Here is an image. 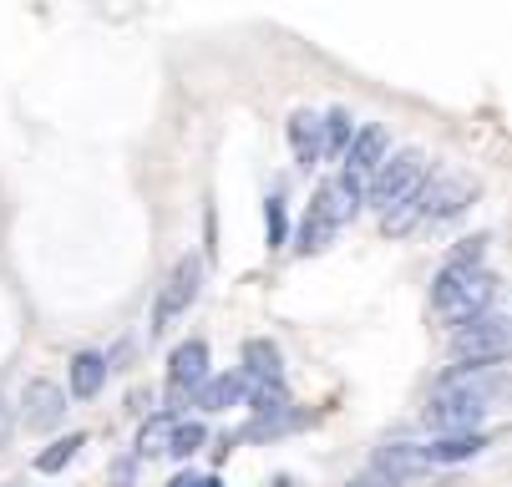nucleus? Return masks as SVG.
I'll list each match as a JSON object with an SVG mask.
<instances>
[{
  "mask_svg": "<svg viewBox=\"0 0 512 487\" xmlns=\"http://www.w3.org/2000/svg\"><path fill=\"white\" fill-rule=\"evenodd\" d=\"M386 153H391V132H386L381 122H365V127H355V132H350V148H345V173H350V178H360V173H376V168L386 163Z\"/></svg>",
  "mask_w": 512,
  "mask_h": 487,
  "instance_id": "nucleus-9",
  "label": "nucleus"
},
{
  "mask_svg": "<svg viewBox=\"0 0 512 487\" xmlns=\"http://www.w3.org/2000/svg\"><path fill=\"white\" fill-rule=\"evenodd\" d=\"M6 442H11V406L0 401V447H6Z\"/></svg>",
  "mask_w": 512,
  "mask_h": 487,
  "instance_id": "nucleus-27",
  "label": "nucleus"
},
{
  "mask_svg": "<svg viewBox=\"0 0 512 487\" xmlns=\"http://www.w3.org/2000/svg\"><path fill=\"white\" fill-rule=\"evenodd\" d=\"M421 224V188L401 203V208H391V214H381V234L386 239H401V234H411Z\"/></svg>",
  "mask_w": 512,
  "mask_h": 487,
  "instance_id": "nucleus-20",
  "label": "nucleus"
},
{
  "mask_svg": "<svg viewBox=\"0 0 512 487\" xmlns=\"http://www.w3.org/2000/svg\"><path fill=\"white\" fill-rule=\"evenodd\" d=\"M345 487H401V482H391V477H381V472H360V477H350Z\"/></svg>",
  "mask_w": 512,
  "mask_h": 487,
  "instance_id": "nucleus-25",
  "label": "nucleus"
},
{
  "mask_svg": "<svg viewBox=\"0 0 512 487\" xmlns=\"http://www.w3.org/2000/svg\"><path fill=\"white\" fill-rule=\"evenodd\" d=\"M507 345H512V330H507V315L502 310L477 315L462 330H452V356L467 361V366H477V361H507Z\"/></svg>",
  "mask_w": 512,
  "mask_h": 487,
  "instance_id": "nucleus-5",
  "label": "nucleus"
},
{
  "mask_svg": "<svg viewBox=\"0 0 512 487\" xmlns=\"http://www.w3.org/2000/svg\"><path fill=\"white\" fill-rule=\"evenodd\" d=\"M244 401L254 406V416H279V411H289V386L284 381H259V386L244 391Z\"/></svg>",
  "mask_w": 512,
  "mask_h": 487,
  "instance_id": "nucleus-19",
  "label": "nucleus"
},
{
  "mask_svg": "<svg viewBox=\"0 0 512 487\" xmlns=\"http://www.w3.org/2000/svg\"><path fill=\"white\" fill-rule=\"evenodd\" d=\"M431 178V163H426V153L421 148H401V153H391L381 168H376V178H371V208L376 214H391V208H401L421 183Z\"/></svg>",
  "mask_w": 512,
  "mask_h": 487,
  "instance_id": "nucleus-3",
  "label": "nucleus"
},
{
  "mask_svg": "<svg viewBox=\"0 0 512 487\" xmlns=\"http://www.w3.org/2000/svg\"><path fill=\"white\" fill-rule=\"evenodd\" d=\"M350 112L345 107H335L330 117H320V158H345V148H350Z\"/></svg>",
  "mask_w": 512,
  "mask_h": 487,
  "instance_id": "nucleus-18",
  "label": "nucleus"
},
{
  "mask_svg": "<svg viewBox=\"0 0 512 487\" xmlns=\"http://www.w3.org/2000/svg\"><path fill=\"white\" fill-rule=\"evenodd\" d=\"M203 381H208V345L203 340L173 345V356H168V396H173V406L193 401Z\"/></svg>",
  "mask_w": 512,
  "mask_h": 487,
  "instance_id": "nucleus-7",
  "label": "nucleus"
},
{
  "mask_svg": "<svg viewBox=\"0 0 512 487\" xmlns=\"http://www.w3.org/2000/svg\"><path fill=\"white\" fill-rule=\"evenodd\" d=\"M153 406V391H132V411H148Z\"/></svg>",
  "mask_w": 512,
  "mask_h": 487,
  "instance_id": "nucleus-28",
  "label": "nucleus"
},
{
  "mask_svg": "<svg viewBox=\"0 0 512 487\" xmlns=\"http://www.w3.org/2000/svg\"><path fill=\"white\" fill-rule=\"evenodd\" d=\"M492 447V437L477 427V432H447V437H431L426 447H421V457H426V467H452V462H472L477 452H487Z\"/></svg>",
  "mask_w": 512,
  "mask_h": 487,
  "instance_id": "nucleus-10",
  "label": "nucleus"
},
{
  "mask_svg": "<svg viewBox=\"0 0 512 487\" xmlns=\"http://www.w3.org/2000/svg\"><path fill=\"white\" fill-rule=\"evenodd\" d=\"M289 239V214H284V198H269L264 203V244L279 249Z\"/></svg>",
  "mask_w": 512,
  "mask_h": 487,
  "instance_id": "nucleus-24",
  "label": "nucleus"
},
{
  "mask_svg": "<svg viewBox=\"0 0 512 487\" xmlns=\"http://www.w3.org/2000/svg\"><path fill=\"white\" fill-rule=\"evenodd\" d=\"M502 401H507V361H477V366L457 361L452 371L436 376L421 422L436 437H447V432H477V422H482L487 411H502Z\"/></svg>",
  "mask_w": 512,
  "mask_h": 487,
  "instance_id": "nucleus-1",
  "label": "nucleus"
},
{
  "mask_svg": "<svg viewBox=\"0 0 512 487\" xmlns=\"http://www.w3.org/2000/svg\"><path fill=\"white\" fill-rule=\"evenodd\" d=\"M289 148H295V163L300 168H315L320 163V117L310 107H300L289 117Z\"/></svg>",
  "mask_w": 512,
  "mask_h": 487,
  "instance_id": "nucleus-14",
  "label": "nucleus"
},
{
  "mask_svg": "<svg viewBox=\"0 0 512 487\" xmlns=\"http://www.w3.org/2000/svg\"><path fill=\"white\" fill-rule=\"evenodd\" d=\"M249 386H259V381H284V356H279V345L269 340V335H254V340H244V371H239Z\"/></svg>",
  "mask_w": 512,
  "mask_h": 487,
  "instance_id": "nucleus-11",
  "label": "nucleus"
},
{
  "mask_svg": "<svg viewBox=\"0 0 512 487\" xmlns=\"http://www.w3.org/2000/svg\"><path fill=\"white\" fill-rule=\"evenodd\" d=\"M168 487H178V482H168Z\"/></svg>",
  "mask_w": 512,
  "mask_h": 487,
  "instance_id": "nucleus-29",
  "label": "nucleus"
},
{
  "mask_svg": "<svg viewBox=\"0 0 512 487\" xmlns=\"http://www.w3.org/2000/svg\"><path fill=\"white\" fill-rule=\"evenodd\" d=\"M198 290H203V259H198V254H183V259L173 264V274H168V285L158 290V305H153V335H168V330L193 310Z\"/></svg>",
  "mask_w": 512,
  "mask_h": 487,
  "instance_id": "nucleus-4",
  "label": "nucleus"
},
{
  "mask_svg": "<svg viewBox=\"0 0 512 487\" xmlns=\"http://www.w3.org/2000/svg\"><path fill=\"white\" fill-rule=\"evenodd\" d=\"M371 472H381V477H391V482H406V477H421L426 472V457H421V447H411V442H386L381 452H376V467Z\"/></svg>",
  "mask_w": 512,
  "mask_h": 487,
  "instance_id": "nucleus-13",
  "label": "nucleus"
},
{
  "mask_svg": "<svg viewBox=\"0 0 512 487\" xmlns=\"http://www.w3.org/2000/svg\"><path fill=\"white\" fill-rule=\"evenodd\" d=\"M487 244H492L487 234H472V239H462V244L447 254V264H452V269H482V259H487Z\"/></svg>",
  "mask_w": 512,
  "mask_h": 487,
  "instance_id": "nucleus-23",
  "label": "nucleus"
},
{
  "mask_svg": "<svg viewBox=\"0 0 512 487\" xmlns=\"http://www.w3.org/2000/svg\"><path fill=\"white\" fill-rule=\"evenodd\" d=\"M360 203H365L360 178H350V173L325 178V183L315 188L310 208H305L300 229H295V254H305V259H310V254H325V249L340 239V229L360 214Z\"/></svg>",
  "mask_w": 512,
  "mask_h": 487,
  "instance_id": "nucleus-2",
  "label": "nucleus"
},
{
  "mask_svg": "<svg viewBox=\"0 0 512 487\" xmlns=\"http://www.w3.org/2000/svg\"><path fill=\"white\" fill-rule=\"evenodd\" d=\"M21 422H26V432H56L61 422H66V391L56 386V381H26V391H21Z\"/></svg>",
  "mask_w": 512,
  "mask_h": 487,
  "instance_id": "nucleus-8",
  "label": "nucleus"
},
{
  "mask_svg": "<svg viewBox=\"0 0 512 487\" xmlns=\"http://www.w3.org/2000/svg\"><path fill=\"white\" fill-rule=\"evenodd\" d=\"M477 198V178L467 173H436L421 183V224H447L467 214V203Z\"/></svg>",
  "mask_w": 512,
  "mask_h": 487,
  "instance_id": "nucleus-6",
  "label": "nucleus"
},
{
  "mask_svg": "<svg viewBox=\"0 0 512 487\" xmlns=\"http://www.w3.org/2000/svg\"><path fill=\"white\" fill-rule=\"evenodd\" d=\"M244 391H249V381H244L239 371H224V376H208V381L198 386L193 406H198V411H229V406L244 401Z\"/></svg>",
  "mask_w": 512,
  "mask_h": 487,
  "instance_id": "nucleus-12",
  "label": "nucleus"
},
{
  "mask_svg": "<svg viewBox=\"0 0 512 487\" xmlns=\"http://www.w3.org/2000/svg\"><path fill=\"white\" fill-rule=\"evenodd\" d=\"M82 447H87V432H71V437L51 442V447H46V452L36 457V472H46V477H51V472H61V467H66L71 457H77Z\"/></svg>",
  "mask_w": 512,
  "mask_h": 487,
  "instance_id": "nucleus-21",
  "label": "nucleus"
},
{
  "mask_svg": "<svg viewBox=\"0 0 512 487\" xmlns=\"http://www.w3.org/2000/svg\"><path fill=\"white\" fill-rule=\"evenodd\" d=\"M173 427H178V411H158V416H148V422H142V432H137V457H163Z\"/></svg>",
  "mask_w": 512,
  "mask_h": 487,
  "instance_id": "nucleus-17",
  "label": "nucleus"
},
{
  "mask_svg": "<svg viewBox=\"0 0 512 487\" xmlns=\"http://www.w3.org/2000/svg\"><path fill=\"white\" fill-rule=\"evenodd\" d=\"M178 487H224V482H218V477H193V472H183V477H173Z\"/></svg>",
  "mask_w": 512,
  "mask_h": 487,
  "instance_id": "nucleus-26",
  "label": "nucleus"
},
{
  "mask_svg": "<svg viewBox=\"0 0 512 487\" xmlns=\"http://www.w3.org/2000/svg\"><path fill=\"white\" fill-rule=\"evenodd\" d=\"M107 381V356L97 351H82V356H71V396L77 401H92Z\"/></svg>",
  "mask_w": 512,
  "mask_h": 487,
  "instance_id": "nucleus-15",
  "label": "nucleus"
},
{
  "mask_svg": "<svg viewBox=\"0 0 512 487\" xmlns=\"http://www.w3.org/2000/svg\"><path fill=\"white\" fill-rule=\"evenodd\" d=\"M203 442H208L203 422H178V427H173V437H168V457H178V462H183V457H193Z\"/></svg>",
  "mask_w": 512,
  "mask_h": 487,
  "instance_id": "nucleus-22",
  "label": "nucleus"
},
{
  "mask_svg": "<svg viewBox=\"0 0 512 487\" xmlns=\"http://www.w3.org/2000/svg\"><path fill=\"white\" fill-rule=\"evenodd\" d=\"M310 416L305 411H279V416H254V422L234 437V442H274V437H284V432H295V427H305Z\"/></svg>",
  "mask_w": 512,
  "mask_h": 487,
  "instance_id": "nucleus-16",
  "label": "nucleus"
}]
</instances>
